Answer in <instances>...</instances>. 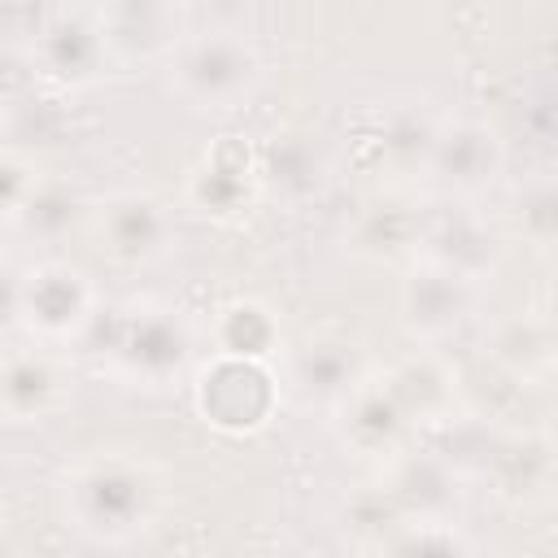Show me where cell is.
Masks as SVG:
<instances>
[{
  "label": "cell",
  "instance_id": "obj_12",
  "mask_svg": "<svg viewBox=\"0 0 558 558\" xmlns=\"http://www.w3.org/2000/svg\"><path fill=\"white\" fill-rule=\"evenodd\" d=\"M292 397L301 401H327L340 405L344 392L353 388V366L344 357L340 344H310L292 357V375H288Z\"/></svg>",
  "mask_w": 558,
  "mask_h": 558
},
{
  "label": "cell",
  "instance_id": "obj_10",
  "mask_svg": "<svg viewBox=\"0 0 558 558\" xmlns=\"http://www.w3.org/2000/svg\"><path fill=\"white\" fill-rule=\"evenodd\" d=\"M100 240L122 262H153L170 244V218L148 196H118L100 209Z\"/></svg>",
  "mask_w": 558,
  "mask_h": 558
},
{
  "label": "cell",
  "instance_id": "obj_15",
  "mask_svg": "<svg viewBox=\"0 0 558 558\" xmlns=\"http://www.w3.org/2000/svg\"><path fill=\"white\" fill-rule=\"evenodd\" d=\"M179 4H192V0H179Z\"/></svg>",
  "mask_w": 558,
  "mask_h": 558
},
{
  "label": "cell",
  "instance_id": "obj_14",
  "mask_svg": "<svg viewBox=\"0 0 558 558\" xmlns=\"http://www.w3.org/2000/svg\"><path fill=\"white\" fill-rule=\"evenodd\" d=\"M514 222L519 231H527L541 248H549L558 240V183H532L527 192H519L514 201Z\"/></svg>",
  "mask_w": 558,
  "mask_h": 558
},
{
  "label": "cell",
  "instance_id": "obj_1",
  "mask_svg": "<svg viewBox=\"0 0 558 558\" xmlns=\"http://www.w3.org/2000/svg\"><path fill=\"white\" fill-rule=\"evenodd\" d=\"M262 61L235 31H201L170 44V87L196 109H235L253 96Z\"/></svg>",
  "mask_w": 558,
  "mask_h": 558
},
{
  "label": "cell",
  "instance_id": "obj_7",
  "mask_svg": "<svg viewBox=\"0 0 558 558\" xmlns=\"http://www.w3.org/2000/svg\"><path fill=\"white\" fill-rule=\"evenodd\" d=\"M340 427H344V440H353L357 449H366V453H379V449H392L405 432H410V423H414V414H410V405L401 401V392H397V384L392 379H366V384H353L349 392H344V401H340Z\"/></svg>",
  "mask_w": 558,
  "mask_h": 558
},
{
  "label": "cell",
  "instance_id": "obj_11",
  "mask_svg": "<svg viewBox=\"0 0 558 558\" xmlns=\"http://www.w3.org/2000/svg\"><path fill=\"white\" fill-rule=\"evenodd\" d=\"M179 0H105V44L122 57H144L157 44H166V22Z\"/></svg>",
  "mask_w": 558,
  "mask_h": 558
},
{
  "label": "cell",
  "instance_id": "obj_9",
  "mask_svg": "<svg viewBox=\"0 0 558 558\" xmlns=\"http://www.w3.org/2000/svg\"><path fill=\"white\" fill-rule=\"evenodd\" d=\"M501 166L497 135L475 122H458L432 144V170L449 192H480Z\"/></svg>",
  "mask_w": 558,
  "mask_h": 558
},
{
  "label": "cell",
  "instance_id": "obj_8",
  "mask_svg": "<svg viewBox=\"0 0 558 558\" xmlns=\"http://www.w3.org/2000/svg\"><path fill=\"white\" fill-rule=\"evenodd\" d=\"M109 44H105V31L100 26H87L78 17H57L39 31V44H35V57H39V74L52 78V83H65V87H83L100 74V61H105Z\"/></svg>",
  "mask_w": 558,
  "mask_h": 558
},
{
  "label": "cell",
  "instance_id": "obj_2",
  "mask_svg": "<svg viewBox=\"0 0 558 558\" xmlns=\"http://www.w3.org/2000/svg\"><path fill=\"white\" fill-rule=\"evenodd\" d=\"M9 314L13 323L39 340V344H70L96 323V292L83 270L65 262H35L13 279L9 292Z\"/></svg>",
  "mask_w": 558,
  "mask_h": 558
},
{
  "label": "cell",
  "instance_id": "obj_5",
  "mask_svg": "<svg viewBox=\"0 0 558 558\" xmlns=\"http://www.w3.org/2000/svg\"><path fill=\"white\" fill-rule=\"evenodd\" d=\"M70 397V375L52 344H22L4 357V414L9 423H39Z\"/></svg>",
  "mask_w": 558,
  "mask_h": 558
},
{
  "label": "cell",
  "instance_id": "obj_4",
  "mask_svg": "<svg viewBox=\"0 0 558 558\" xmlns=\"http://www.w3.org/2000/svg\"><path fill=\"white\" fill-rule=\"evenodd\" d=\"M65 501L74 514V527L92 532V536H122L135 532L148 514V480L140 466L118 462V458H100L87 462L83 471H74V480L65 484Z\"/></svg>",
  "mask_w": 558,
  "mask_h": 558
},
{
  "label": "cell",
  "instance_id": "obj_3",
  "mask_svg": "<svg viewBox=\"0 0 558 558\" xmlns=\"http://www.w3.org/2000/svg\"><path fill=\"white\" fill-rule=\"evenodd\" d=\"M187 353H192V340H187L183 318H174V310L131 305L113 318L100 362L105 371H113L118 379L135 388H166L170 379L183 375Z\"/></svg>",
  "mask_w": 558,
  "mask_h": 558
},
{
  "label": "cell",
  "instance_id": "obj_6",
  "mask_svg": "<svg viewBox=\"0 0 558 558\" xmlns=\"http://www.w3.org/2000/svg\"><path fill=\"white\" fill-rule=\"evenodd\" d=\"M401 310H405L410 331H418V336H445L471 310V275L449 270V266H436V262H423L405 279Z\"/></svg>",
  "mask_w": 558,
  "mask_h": 558
},
{
  "label": "cell",
  "instance_id": "obj_13",
  "mask_svg": "<svg viewBox=\"0 0 558 558\" xmlns=\"http://www.w3.org/2000/svg\"><path fill=\"white\" fill-rule=\"evenodd\" d=\"M218 344H222V357H253V362H262L270 353V344H275V327H270L262 305H231L222 314Z\"/></svg>",
  "mask_w": 558,
  "mask_h": 558
}]
</instances>
